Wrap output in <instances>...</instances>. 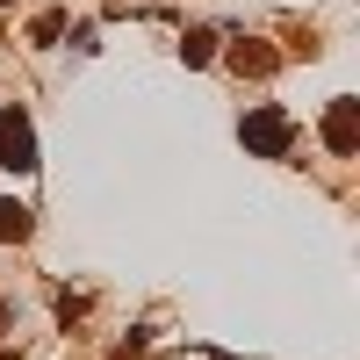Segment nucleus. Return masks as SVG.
Here are the masks:
<instances>
[{"label":"nucleus","instance_id":"obj_1","mask_svg":"<svg viewBox=\"0 0 360 360\" xmlns=\"http://www.w3.org/2000/svg\"><path fill=\"white\" fill-rule=\"evenodd\" d=\"M238 137H245V152H259V159H288V144H295V123H288V108H252L245 123H238Z\"/></svg>","mask_w":360,"mask_h":360},{"label":"nucleus","instance_id":"obj_2","mask_svg":"<svg viewBox=\"0 0 360 360\" xmlns=\"http://www.w3.org/2000/svg\"><path fill=\"white\" fill-rule=\"evenodd\" d=\"M0 166L8 173H37V130L22 108H0Z\"/></svg>","mask_w":360,"mask_h":360},{"label":"nucleus","instance_id":"obj_3","mask_svg":"<svg viewBox=\"0 0 360 360\" xmlns=\"http://www.w3.org/2000/svg\"><path fill=\"white\" fill-rule=\"evenodd\" d=\"M324 144H332V159H353V144H360V101L339 94L332 115H324Z\"/></svg>","mask_w":360,"mask_h":360},{"label":"nucleus","instance_id":"obj_4","mask_svg":"<svg viewBox=\"0 0 360 360\" xmlns=\"http://www.w3.org/2000/svg\"><path fill=\"white\" fill-rule=\"evenodd\" d=\"M274 65H281V58L266 51L259 37H245V44H231V72H252V79H266V72H274Z\"/></svg>","mask_w":360,"mask_h":360},{"label":"nucleus","instance_id":"obj_5","mask_svg":"<svg viewBox=\"0 0 360 360\" xmlns=\"http://www.w3.org/2000/svg\"><path fill=\"white\" fill-rule=\"evenodd\" d=\"M0 238H8V245L29 238V209H22V202H0Z\"/></svg>","mask_w":360,"mask_h":360},{"label":"nucleus","instance_id":"obj_6","mask_svg":"<svg viewBox=\"0 0 360 360\" xmlns=\"http://www.w3.org/2000/svg\"><path fill=\"white\" fill-rule=\"evenodd\" d=\"M180 58H188V65H209V58H217V37H209V29H188V44H180Z\"/></svg>","mask_w":360,"mask_h":360},{"label":"nucleus","instance_id":"obj_7","mask_svg":"<svg viewBox=\"0 0 360 360\" xmlns=\"http://www.w3.org/2000/svg\"><path fill=\"white\" fill-rule=\"evenodd\" d=\"M29 37H37V44H58V37H65V15H37V29H29Z\"/></svg>","mask_w":360,"mask_h":360},{"label":"nucleus","instance_id":"obj_8","mask_svg":"<svg viewBox=\"0 0 360 360\" xmlns=\"http://www.w3.org/2000/svg\"><path fill=\"white\" fill-rule=\"evenodd\" d=\"M0 324H8V303H0ZM0 339H8V332H0Z\"/></svg>","mask_w":360,"mask_h":360}]
</instances>
